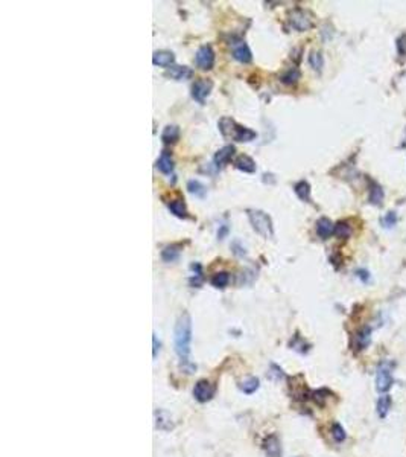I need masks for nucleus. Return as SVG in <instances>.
<instances>
[{
  "instance_id": "4468645a",
  "label": "nucleus",
  "mask_w": 406,
  "mask_h": 457,
  "mask_svg": "<svg viewBox=\"0 0 406 457\" xmlns=\"http://www.w3.org/2000/svg\"><path fill=\"white\" fill-rule=\"evenodd\" d=\"M234 168L239 169L242 172H247V174H253L256 172V162L251 159L249 156H245V154H241L239 157H236L234 160Z\"/></svg>"
},
{
  "instance_id": "2eb2a0df",
  "label": "nucleus",
  "mask_w": 406,
  "mask_h": 457,
  "mask_svg": "<svg viewBox=\"0 0 406 457\" xmlns=\"http://www.w3.org/2000/svg\"><path fill=\"white\" fill-rule=\"evenodd\" d=\"M371 341V329L370 328H362L355 334V349L356 351H363L368 348Z\"/></svg>"
},
{
  "instance_id": "423d86ee",
  "label": "nucleus",
  "mask_w": 406,
  "mask_h": 457,
  "mask_svg": "<svg viewBox=\"0 0 406 457\" xmlns=\"http://www.w3.org/2000/svg\"><path fill=\"white\" fill-rule=\"evenodd\" d=\"M195 63L201 71H210L215 64V50L210 45H204L195 55Z\"/></svg>"
},
{
  "instance_id": "c85d7f7f",
  "label": "nucleus",
  "mask_w": 406,
  "mask_h": 457,
  "mask_svg": "<svg viewBox=\"0 0 406 457\" xmlns=\"http://www.w3.org/2000/svg\"><path fill=\"white\" fill-rule=\"evenodd\" d=\"M257 389H259V380L254 378V377L248 378L247 381H244V383L241 384V390H242L244 393H247V395L254 393Z\"/></svg>"
},
{
  "instance_id": "4be33fe9",
  "label": "nucleus",
  "mask_w": 406,
  "mask_h": 457,
  "mask_svg": "<svg viewBox=\"0 0 406 457\" xmlns=\"http://www.w3.org/2000/svg\"><path fill=\"white\" fill-rule=\"evenodd\" d=\"M180 139V127L167 125L161 133V141L164 144H175Z\"/></svg>"
},
{
  "instance_id": "6ab92c4d",
  "label": "nucleus",
  "mask_w": 406,
  "mask_h": 457,
  "mask_svg": "<svg viewBox=\"0 0 406 457\" xmlns=\"http://www.w3.org/2000/svg\"><path fill=\"white\" fill-rule=\"evenodd\" d=\"M156 421H157V428H160V430H163V432H169L174 428L172 416L164 410L156 411Z\"/></svg>"
},
{
  "instance_id": "b1692460",
  "label": "nucleus",
  "mask_w": 406,
  "mask_h": 457,
  "mask_svg": "<svg viewBox=\"0 0 406 457\" xmlns=\"http://www.w3.org/2000/svg\"><path fill=\"white\" fill-rule=\"evenodd\" d=\"M187 189L190 193H193V195L198 197V198H204L205 193H207L205 186L203 183H200L198 180H190V182L187 183Z\"/></svg>"
},
{
  "instance_id": "c9c22d12",
  "label": "nucleus",
  "mask_w": 406,
  "mask_h": 457,
  "mask_svg": "<svg viewBox=\"0 0 406 457\" xmlns=\"http://www.w3.org/2000/svg\"><path fill=\"white\" fill-rule=\"evenodd\" d=\"M367 274H368L367 271H363V270H359V271H358V278H361V279H362L363 282H368V278H370V276H367Z\"/></svg>"
},
{
  "instance_id": "a211bd4d",
  "label": "nucleus",
  "mask_w": 406,
  "mask_h": 457,
  "mask_svg": "<svg viewBox=\"0 0 406 457\" xmlns=\"http://www.w3.org/2000/svg\"><path fill=\"white\" fill-rule=\"evenodd\" d=\"M183 250V244H171L166 245L161 250V259L164 262H174L180 258V253Z\"/></svg>"
},
{
  "instance_id": "473e14b6",
  "label": "nucleus",
  "mask_w": 406,
  "mask_h": 457,
  "mask_svg": "<svg viewBox=\"0 0 406 457\" xmlns=\"http://www.w3.org/2000/svg\"><path fill=\"white\" fill-rule=\"evenodd\" d=\"M396 221H397L396 214L394 212H388V215L383 218V224H385V227H391V226L396 224Z\"/></svg>"
},
{
  "instance_id": "39448f33",
  "label": "nucleus",
  "mask_w": 406,
  "mask_h": 457,
  "mask_svg": "<svg viewBox=\"0 0 406 457\" xmlns=\"http://www.w3.org/2000/svg\"><path fill=\"white\" fill-rule=\"evenodd\" d=\"M289 23L293 29H297L300 32L303 31H309L311 27H314V22H312V17L309 16V12L304 11V9H292L289 12Z\"/></svg>"
},
{
  "instance_id": "f704fd0d",
  "label": "nucleus",
  "mask_w": 406,
  "mask_h": 457,
  "mask_svg": "<svg viewBox=\"0 0 406 457\" xmlns=\"http://www.w3.org/2000/svg\"><path fill=\"white\" fill-rule=\"evenodd\" d=\"M228 233V226H226L224 224L222 227H221V232H218V240H224V237Z\"/></svg>"
},
{
  "instance_id": "f03ea898",
  "label": "nucleus",
  "mask_w": 406,
  "mask_h": 457,
  "mask_svg": "<svg viewBox=\"0 0 406 457\" xmlns=\"http://www.w3.org/2000/svg\"><path fill=\"white\" fill-rule=\"evenodd\" d=\"M218 127H219V131L224 137H228V139H233L236 142H251L257 137L256 131L239 125L234 119L227 118V116L219 119Z\"/></svg>"
},
{
  "instance_id": "bb28decb",
  "label": "nucleus",
  "mask_w": 406,
  "mask_h": 457,
  "mask_svg": "<svg viewBox=\"0 0 406 457\" xmlns=\"http://www.w3.org/2000/svg\"><path fill=\"white\" fill-rule=\"evenodd\" d=\"M228 284H230V274L227 271L216 273L212 278V285L216 288H226Z\"/></svg>"
},
{
  "instance_id": "cd10ccee",
  "label": "nucleus",
  "mask_w": 406,
  "mask_h": 457,
  "mask_svg": "<svg viewBox=\"0 0 406 457\" xmlns=\"http://www.w3.org/2000/svg\"><path fill=\"white\" fill-rule=\"evenodd\" d=\"M309 63H311V66L315 69L316 72H321V71H323L324 58H323V55H321V52L312 50V52H311V55H309Z\"/></svg>"
},
{
  "instance_id": "ddd939ff",
  "label": "nucleus",
  "mask_w": 406,
  "mask_h": 457,
  "mask_svg": "<svg viewBox=\"0 0 406 457\" xmlns=\"http://www.w3.org/2000/svg\"><path fill=\"white\" fill-rule=\"evenodd\" d=\"M174 61H175V57H174V53L169 52V50H157V52H154V55H152L154 66H160V67H167V69H169V67H172Z\"/></svg>"
},
{
  "instance_id": "9b49d317",
  "label": "nucleus",
  "mask_w": 406,
  "mask_h": 457,
  "mask_svg": "<svg viewBox=\"0 0 406 457\" xmlns=\"http://www.w3.org/2000/svg\"><path fill=\"white\" fill-rule=\"evenodd\" d=\"M192 75H193L192 69L187 66H172L166 71V76L171 78V79H175V81L189 79V78H192Z\"/></svg>"
},
{
  "instance_id": "1a4fd4ad",
  "label": "nucleus",
  "mask_w": 406,
  "mask_h": 457,
  "mask_svg": "<svg viewBox=\"0 0 406 457\" xmlns=\"http://www.w3.org/2000/svg\"><path fill=\"white\" fill-rule=\"evenodd\" d=\"M215 395V385L207 381V380H201L195 384V389H193V396L195 399L198 401V403H207L213 398Z\"/></svg>"
},
{
  "instance_id": "0eeeda50",
  "label": "nucleus",
  "mask_w": 406,
  "mask_h": 457,
  "mask_svg": "<svg viewBox=\"0 0 406 457\" xmlns=\"http://www.w3.org/2000/svg\"><path fill=\"white\" fill-rule=\"evenodd\" d=\"M231 53H233V58L237 60L239 63H251L253 60V53H251V49L248 48V45L245 43L244 40L241 38H234L231 40Z\"/></svg>"
},
{
  "instance_id": "72a5a7b5",
  "label": "nucleus",
  "mask_w": 406,
  "mask_h": 457,
  "mask_svg": "<svg viewBox=\"0 0 406 457\" xmlns=\"http://www.w3.org/2000/svg\"><path fill=\"white\" fill-rule=\"evenodd\" d=\"M152 341H154V352H152V355H154V358L157 357V352H158V349H160V343L157 341V336L154 334V337H152Z\"/></svg>"
},
{
  "instance_id": "f8f14e48",
  "label": "nucleus",
  "mask_w": 406,
  "mask_h": 457,
  "mask_svg": "<svg viewBox=\"0 0 406 457\" xmlns=\"http://www.w3.org/2000/svg\"><path fill=\"white\" fill-rule=\"evenodd\" d=\"M263 450L268 457H282V444H280V440L275 434L265 439Z\"/></svg>"
},
{
  "instance_id": "c756f323",
  "label": "nucleus",
  "mask_w": 406,
  "mask_h": 457,
  "mask_svg": "<svg viewBox=\"0 0 406 457\" xmlns=\"http://www.w3.org/2000/svg\"><path fill=\"white\" fill-rule=\"evenodd\" d=\"M192 271H193V274H192V278H190V284L193 285V287H200L201 285V282L204 281V276H203V268H201V265L200 264H192Z\"/></svg>"
},
{
  "instance_id": "f257e3e1",
  "label": "nucleus",
  "mask_w": 406,
  "mask_h": 457,
  "mask_svg": "<svg viewBox=\"0 0 406 457\" xmlns=\"http://www.w3.org/2000/svg\"><path fill=\"white\" fill-rule=\"evenodd\" d=\"M190 341H192V318L187 313H183L175 323L174 329V344L175 352L181 360V366L187 373H192L195 367L190 363Z\"/></svg>"
},
{
  "instance_id": "20e7f679",
  "label": "nucleus",
  "mask_w": 406,
  "mask_h": 457,
  "mask_svg": "<svg viewBox=\"0 0 406 457\" xmlns=\"http://www.w3.org/2000/svg\"><path fill=\"white\" fill-rule=\"evenodd\" d=\"M393 384H394L393 363L385 360V361L377 364V369H376V390L385 395L391 390Z\"/></svg>"
},
{
  "instance_id": "dca6fc26",
  "label": "nucleus",
  "mask_w": 406,
  "mask_h": 457,
  "mask_svg": "<svg viewBox=\"0 0 406 457\" xmlns=\"http://www.w3.org/2000/svg\"><path fill=\"white\" fill-rule=\"evenodd\" d=\"M316 233L321 240L330 238V235L335 233V226L329 218H319L316 221Z\"/></svg>"
},
{
  "instance_id": "f3484780",
  "label": "nucleus",
  "mask_w": 406,
  "mask_h": 457,
  "mask_svg": "<svg viewBox=\"0 0 406 457\" xmlns=\"http://www.w3.org/2000/svg\"><path fill=\"white\" fill-rule=\"evenodd\" d=\"M377 416L381 419H385L388 414H389V410L393 407V398H391L388 393L385 395H381L379 399H377Z\"/></svg>"
},
{
  "instance_id": "6e6552de",
  "label": "nucleus",
  "mask_w": 406,
  "mask_h": 457,
  "mask_svg": "<svg viewBox=\"0 0 406 457\" xmlns=\"http://www.w3.org/2000/svg\"><path fill=\"white\" fill-rule=\"evenodd\" d=\"M212 89H213L212 81L205 78H200L192 84V98L200 104H204L205 98L210 95Z\"/></svg>"
},
{
  "instance_id": "5701e85b",
  "label": "nucleus",
  "mask_w": 406,
  "mask_h": 457,
  "mask_svg": "<svg viewBox=\"0 0 406 457\" xmlns=\"http://www.w3.org/2000/svg\"><path fill=\"white\" fill-rule=\"evenodd\" d=\"M293 191H295L297 197L300 200L311 201V186H309V183H307V182H304V180H301V182H298L295 186H293Z\"/></svg>"
},
{
  "instance_id": "412c9836",
  "label": "nucleus",
  "mask_w": 406,
  "mask_h": 457,
  "mask_svg": "<svg viewBox=\"0 0 406 457\" xmlns=\"http://www.w3.org/2000/svg\"><path fill=\"white\" fill-rule=\"evenodd\" d=\"M234 156V146L233 145H227L221 148L216 154H215V163L216 166H224L226 163H228L231 160V157Z\"/></svg>"
},
{
  "instance_id": "aec40b11",
  "label": "nucleus",
  "mask_w": 406,
  "mask_h": 457,
  "mask_svg": "<svg viewBox=\"0 0 406 457\" xmlns=\"http://www.w3.org/2000/svg\"><path fill=\"white\" fill-rule=\"evenodd\" d=\"M157 168L163 174H171L174 171V160L169 151H163L157 160Z\"/></svg>"
},
{
  "instance_id": "2f4dec72",
  "label": "nucleus",
  "mask_w": 406,
  "mask_h": 457,
  "mask_svg": "<svg viewBox=\"0 0 406 457\" xmlns=\"http://www.w3.org/2000/svg\"><path fill=\"white\" fill-rule=\"evenodd\" d=\"M332 437L337 440V442H342V440H345V437H347V434H345V430L341 427V424H337L335 422L333 425H332Z\"/></svg>"
},
{
  "instance_id": "a878e982",
  "label": "nucleus",
  "mask_w": 406,
  "mask_h": 457,
  "mask_svg": "<svg viewBox=\"0 0 406 457\" xmlns=\"http://www.w3.org/2000/svg\"><path fill=\"white\" fill-rule=\"evenodd\" d=\"M370 201L373 204H381L382 200H383V191L382 188L377 185V183H371V188H370V195H368Z\"/></svg>"
},
{
  "instance_id": "7c9ffc66",
  "label": "nucleus",
  "mask_w": 406,
  "mask_h": 457,
  "mask_svg": "<svg viewBox=\"0 0 406 457\" xmlns=\"http://www.w3.org/2000/svg\"><path fill=\"white\" fill-rule=\"evenodd\" d=\"M350 233H352V227H350L345 221H339V223L335 226V235L339 238H348Z\"/></svg>"
},
{
  "instance_id": "393cba45",
  "label": "nucleus",
  "mask_w": 406,
  "mask_h": 457,
  "mask_svg": "<svg viewBox=\"0 0 406 457\" xmlns=\"http://www.w3.org/2000/svg\"><path fill=\"white\" fill-rule=\"evenodd\" d=\"M282 82L283 84H288V86H292L295 84V82L300 79V71L297 67H292V69H288V71L282 75Z\"/></svg>"
},
{
  "instance_id": "7ed1b4c3",
  "label": "nucleus",
  "mask_w": 406,
  "mask_h": 457,
  "mask_svg": "<svg viewBox=\"0 0 406 457\" xmlns=\"http://www.w3.org/2000/svg\"><path fill=\"white\" fill-rule=\"evenodd\" d=\"M248 219L253 229L263 238H272L274 237V227H272V221L271 216L268 214H265L263 211L259 209H248L247 211Z\"/></svg>"
},
{
  "instance_id": "9d476101",
  "label": "nucleus",
  "mask_w": 406,
  "mask_h": 457,
  "mask_svg": "<svg viewBox=\"0 0 406 457\" xmlns=\"http://www.w3.org/2000/svg\"><path fill=\"white\" fill-rule=\"evenodd\" d=\"M167 203V207H169V211L177 216V218H189V212H187V207H186V203H184V198L177 195L175 198H172L171 201H166Z\"/></svg>"
}]
</instances>
